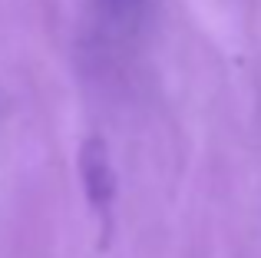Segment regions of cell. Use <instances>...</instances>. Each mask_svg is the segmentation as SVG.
<instances>
[{
	"label": "cell",
	"mask_w": 261,
	"mask_h": 258,
	"mask_svg": "<svg viewBox=\"0 0 261 258\" xmlns=\"http://www.w3.org/2000/svg\"><path fill=\"white\" fill-rule=\"evenodd\" d=\"M80 179H83V192L89 205L99 212V219H109V209H113L116 199V172L102 139H89L80 149Z\"/></svg>",
	"instance_id": "obj_1"
},
{
	"label": "cell",
	"mask_w": 261,
	"mask_h": 258,
	"mask_svg": "<svg viewBox=\"0 0 261 258\" xmlns=\"http://www.w3.org/2000/svg\"><path fill=\"white\" fill-rule=\"evenodd\" d=\"M102 7H106L109 13H116V17H126V13H133L136 7L142 4V0H99Z\"/></svg>",
	"instance_id": "obj_2"
}]
</instances>
